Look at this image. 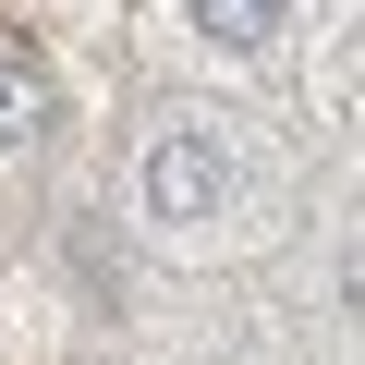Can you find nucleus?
Returning <instances> with one entry per match:
<instances>
[{
	"instance_id": "nucleus-3",
	"label": "nucleus",
	"mask_w": 365,
	"mask_h": 365,
	"mask_svg": "<svg viewBox=\"0 0 365 365\" xmlns=\"http://www.w3.org/2000/svg\"><path fill=\"white\" fill-rule=\"evenodd\" d=\"M49 110H61V98H49V73H37L25 49H0V158H25V146L49 134Z\"/></svg>"
},
{
	"instance_id": "nucleus-1",
	"label": "nucleus",
	"mask_w": 365,
	"mask_h": 365,
	"mask_svg": "<svg viewBox=\"0 0 365 365\" xmlns=\"http://www.w3.org/2000/svg\"><path fill=\"white\" fill-rule=\"evenodd\" d=\"M134 207H146L158 232H207V220L232 207V134H220V122H170V134H146V158H134Z\"/></svg>"
},
{
	"instance_id": "nucleus-2",
	"label": "nucleus",
	"mask_w": 365,
	"mask_h": 365,
	"mask_svg": "<svg viewBox=\"0 0 365 365\" xmlns=\"http://www.w3.org/2000/svg\"><path fill=\"white\" fill-rule=\"evenodd\" d=\"M182 13H195V37H207V49L256 61V49H280V25H292V0H182Z\"/></svg>"
}]
</instances>
